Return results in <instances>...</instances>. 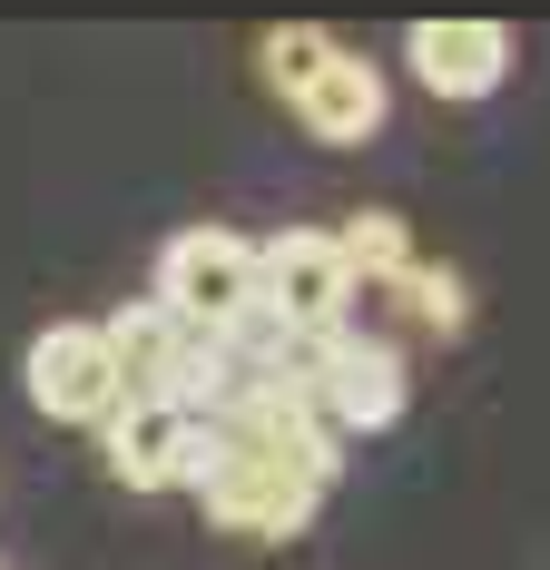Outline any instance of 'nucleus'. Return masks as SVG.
I'll use <instances>...</instances> for the list:
<instances>
[{"instance_id": "obj_1", "label": "nucleus", "mask_w": 550, "mask_h": 570, "mask_svg": "<svg viewBox=\"0 0 550 570\" xmlns=\"http://www.w3.org/2000/svg\"><path fill=\"white\" fill-rule=\"evenodd\" d=\"M197 423H207V413H197ZM187 492L207 502L217 531H246V541H295V531L315 521V502H325L285 453L236 443V433H217V423H207V453H197V482H187Z\"/></svg>"}, {"instance_id": "obj_2", "label": "nucleus", "mask_w": 550, "mask_h": 570, "mask_svg": "<svg viewBox=\"0 0 550 570\" xmlns=\"http://www.w3.org/2000/svg\"><path fill=\"white\" fill-rule=\"evenodd\" d=\"M256 315H275L285 335H305V344L354 325V266H344L334 227H285V236L256 246Z\"/></svg>"}, {"instance_id": "obj_3", "label": "nucleus", "mask_w": 550, "mask_h": 570, "mask_svg": "<svg viewBox=\"0 0 550 570\" xmlns=\"http://www.w3.org/2000/svg\"><path fill=\"white\" fill-rule=\"evenodd\" d=\"M295 394L315 403V423H325L334 443H354V433H393L413 384H403V354H393L384 335L344 325V335H325L305 354V384H295Z\"/></svg>"}, {"instance_id": "obj_4", "label": "nucleus", "mask_w": 550, "mask_h": 570, "mask_svg": "<svg viewBox=\"0 0 550 570\" xmlns=\"http://www.w3.org/2000/svg\"><path fill=\"white\" fill-rule=\"evenodd\" d=\"M158 295L177 325H197V335H226L236 315H256V246L236 227H187L158 246Z\"/></svg>"}, {"instance_id": "obj_5", "label": "nucleus", "mask_w": 550, "mask_h": 570, "mask_svg": "<svg viewBox=\"0 0 550 570\" xmlns=\"http://www.w3.org/2000/svg\"><path fill=\"white\" fill-rule=\"evenodd\" d=\"M20 384H30V403H40L50 423H109L118 403H128V394H118L109 344H99V325H50V335H30Z\"/></svg>"}, {"instance_id": "obj_6", "label": "nucleus", "mask_w": 550, "mask_h": 570, "mask_svg": "<svg viewBox=\"0 0 550 570\" xmlns=\"http://www.w3.org/2000/svg\"><path fill=\"white\" fill-rule=\"evenodd\" d=\"M403 59H413V79L433 99L472 109V99H492L501 79H511V30L501 20H413L403 30Z\"/></svg>"}, {"instance_id": "obj_7", "label": "nucleus", "mask_w": 550, "mask_h": 570, "mask_svg": "<svg viewBox=\"0 0 550 570\" xmlns=\"http://www.w3.org/2000/svg\"><path fill=\"white\" fill-rule=\"evenodd\" d=\"M99 433H109V472L128 492H177V482H197V453H207V423L177 403H118Z\"/></svg>"}, {"instance_id": "obj_8", "label": "nucleus", "mask_w": 550, "mask_h": 570, "mask_svg": "<svg viewBox=\"0 0 550 570\" xmlns=\"http://www.w3.org/2000/svg\"><path fill=\"white\" fill-rule=\"evenodd\" d=\"M99 344H109V364H118V394H128V403H177L197 325H177V315H167L158 295H138V305H118L109 325H99Z\"/></svg>"}, {"instance_id": "obj_9", "label": "nucleus", "mask_w": 550, "mask_h": 570, "mask_svg": "<svg viewBox=\"0 0 550 570\" xmlns=\"http://www.w3.org/2000/svg\"><path fill=\"white\" fill-rule=\"evenodd\" d=\"M285 109L305 118V138H325V148H364V138H374V128H384V69H374V59H354V50H334L325 69H315V79H305V89H295V99H285Z\"/></svg>"}, {"instance_id": "obj_10", "label": "nucleus", "mask_w": 550, "mask_h": 570, "mask_svg": "<svg viewBox=\"0 0 550 570\" xmlns=\"http://www.w3.org/2000/svg\"><path fill=\"white\" fill-rule=\"evenodd\" d=\"M334 246H344L354 285H393L403 266H413V227H403L393 207H364V217H344V227H334Z\"/></svg>"}, {"instance_id": "obj_11", "label": "nucleus", "mask_w": 550, "mask_h": 570, "mask_svg": "<svg viewBox=\"0 0 550 570\" xmlns=\"http://www.w3.org/2000/svg\"><path fill=\"white\" fill-rule=\"evenodd\" d=\"M384 295H403V305H413V325H423V335H462V325H472V295H462V276H452V266H423V256H413Z\"/></svg>"}, {"instance_id": "obj_12", "label": "nucleus", "mask_w": 550, "mask_h": 570, "mask_svg": "<svg viewBox=\"0 0 550 570\" xmlns=\"http://www.w3.org/2000/svg\"><path fill=\"white\" fill-rule=\"evenodd\" d=\"M325 59H334V40H325V30H305V20H295V30H266V40H256V69H266V89H275V99H295V89H305V79H315Z\"/></svg>"}]
</instances>
